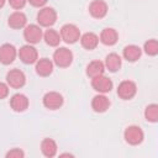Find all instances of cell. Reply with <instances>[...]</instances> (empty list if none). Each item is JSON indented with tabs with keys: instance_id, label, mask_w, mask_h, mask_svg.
Masks as SVG:
<instances>
[{
	"instance_id": "obj_3",
	"label": "cell",
	"mask_w": 158,
	"mask_h": 158,
	"mask_svg": "<svg viewBox=\"0 0 158 158\" xmlns=\"http://www.w3.org/2000/svg\"><path fill=\"white\" fill-rule=\"evenodd\" d=\"M60 38L67 43H75L80 38V31L75 25L67 23L60 28Z\"/></svg>"
},
{
	"instance_id": "obj_29",
	"label": "cell",
	"mask_w": 158,
	"mask_h": 158,
	"mask_svg": "<svg viewBox=\"0 0 158 158\" xmlns=\"http://www.w3.org/2000/svg\"><path fill=\"white\" fill-rule=\"evenodd\" d=\"M28 2L35 7H42L43 5H46L47 0H28Z\"/></svg>"
},
{
	"instance_id": "obj_24",
	"label": "cell",
	"mask_w": 158,
	"mask_h": 158,
	"mask_svg": "<svg viewBox=\"0 0 158 158\" xmlns=\"http://www.w3.org/2000/svg\"><path fill=\"white\" fill-rule=\"evenodd\" d=\"M144 117L151 122H157L158 121V105L157 104L148 105L144 110Z\"/></svg>"
},
{
	"instance_id": "obj_23",
	"label": "cell",
	"mask_w": 158,
	"mask_h": 158,
	"mask_svg": "<svg viewBox=\"0 0 158 158\" xmlns=\"http://www.w3.org/2000/svg\"><path fill=\"white\" fill-rule=\"evenodd\" d=\"M43 37H44L46 43H47L48 46H51V47L58 46L59 42H60V40H62V38H60V35H59L56 30H47V31L44 32Z\"/></svg>"
},
{
	"instance_id": "obj_7",
	"label": "cell",
	"mask_w": 158,
	"mask_h": 158,
	"mask_svg": "<svg viewBox=\"0 0 158 158\" xmlns=\"http://www.w3.org/2000/svg\"><path fill=\"white\" fill-rule=\"evenodd\" d=\"M91 85L94 88V90L101 93V94H105V93H109L111 89H112V81L111 79H109L105 75H98V77H94L91 79Z\"/></svg>"
},
{
	"instance_id": "obj_5",
	"label": "cell",
	"mask_w": 158,
	"mask_h": 158,
	"mask_svg": "<svg viewBox=\"0 0 158 158\" xmlns=\"http://www.w3.org/2000/svg\"><path fill=\"white\" fill-rule=\"evenodd\" d=\"M137 93V86L133 81L131 80H123L120 83L117 88V95L123 99V100H130L132 99Z\"/></svg>"
},
{
	"instance_id": "obj_25",
	"label": "cell",
	"mask_w": 158,
	"mask_h": 158,
	"mask_svg": "<svg viewBox=\"0 0 158 158\" xmlns=\"http://www.w3.org/2000/svg\"><path fill=\"white\" fill-rule=\"evenodd\" d=\"M144 52L148 56H156L158 53V42H157V40H148L144 43Z\"/></svg>"
},
{
	"instance_id": "obj_18",
	"label": "cell",
	"mask_w": 158,
	"mask_h": 158,
	"mask_svg": "<svg viewBox=\"0 0 158 158\" xmlns=\"http://www.w3.org/2000/svg\"><path fill=\"white\" fill-rule=\"evenodd\" d=\"M79 40H80L81 46H83L85 49H89V51L96 48V46H98V43H99V37H98L94 32H86V33H84Z\"/></svg>"
},
{
	"instance_id": "obj_14",
	"label": "cell",
	"mask_w": 158,
	"mask_h": 158,
	"mask_svg": "<svg viewBox=\"0 0 158 158\" xmlns=\"http://www.w3.org/2000/svg\"><path fill=\"white\" fill-rule=\"evenodd\" d=\"M110 106V100L102 95V94H99L93 98V101H91V107L95 112H105Z\"/></svg>"
},
{
	"instance_id": "obj_20",
	"label": "cell",
	"mask_w": 158,
	"mask_h": 158,
	"mask_svg": "<svg viewBox=\"0 0 158 158\" xmlns=\"http://www.w3.org/2000/svg\"><path fill=\"white\" fill-rule=\"evenodd\" d=\"M121 63H122L121 57H120L117 53H110V54H107L106 58H105V65H106V68H107L110 72H112V73L117 72V70L121 68Z\"/></svg>"
},
{
	"instance_id": "obj_27",
	"label": "cell",
	"mask_w": 158,
	"mask_h": 158,
	"mask_svg": "<svg viewBox=\"0 0 158 158\" xmlns=\"http://www.w3.org/2000/svg\"><path fill=\"white\" fill-rule=\"evenodd\" d=\"M26 1L27 0H9V4H10V6L12 9L20 10V9H22L26 5Z\"/></svg>"
},
{
	"instance_id": "obj_9",
	"label": "cell",
	"mask_w": 158,
	"mask_h": 158,
	"mask_svg": "<svg viewBox=\"0 0 158 158\" xmlns=\"http://www.w3.org/2000/svg\"><path fill=\"white\" fill-rule=\"evenodd\" d=\"M23 37L28 43H38L42 38V30L37 25H27L23 30Z\"/></svg>"
},
{
	"instance_id": "obj_26",
	"label": "cell",
	"mask_w": 158,
	"mask_h": 158,
	"mask_svg": "<svg viewBox=\"0 0 158 158\" xmlns=\"http://www.w3.org/2000/svg\"><path fill=\"white\" fill-rule=\"evenodd\" d=\"M25 154L20 148H12L6 153V158H22Z\"/></svg>"
},
{
	"instance_id": "obj_17",
	"label": "cell",
	"mask_w": 158,
	"mask_h": 158,
	"mask_svg": "<svg viewBox=\"0 0 158 158\" xmlns=\"http://www.w3.org/2000/svg\"><path fill=\"white\" fill-rule=\"evenodd\" d=\"M118 35L116 32V30L114 28H104L100 33V41L105 44V46H114L117 42Z\"/></svg>"
},
{
	"instance_id": "obj_1",
	"label": "cell",
	"mask_w": 158,
	"mask_h": 158,
	"mask_svg": "<svg viewBox=\"0 0 158 158\" xmlns=\"http://www.w3.org/2000/svg\"><path fill=\"white\" fill-rule=\"evenodd\" d=\"M53 62L56 63V65L60 67V68H65L69 67L73 62V53L70 49L65 48V47H60L58 48L54 54H53Z\"/></svg>"
},
{
	"instance_id": "obj_4",
	"label": "cell",
	"mask_w": 158,
	"mask_h": 158,
	"mask_svg": "<svg viewBox=\"0 0 158 158\" xmlns=\"http://www.w3.org/2000/svg\"><path fill=\"white\" fill-rule=\"evenodd\" d=\"M125 139L127 143L132 144V146H136V144H139L142 141H143V131L141 130V127L138 126H128L126 130H125Z\"/></svg>"
},
{
	"instance_id": "obj_22",
	"label": "cell",
	"mask_w": 158,
	"mask_h": 158,
	"mask_svg": "<svg viewBox=\"0 0 158 158\" xmlns=\"http://www.w3.org/2000/svg\"><path fill=\"white\" fill-rule=\"evenodd\" d=\"M104 70H105V65L100 60H93L86 67V74L90 78H94V77H98V75L104 74Z\"/></svg>"
},
{
	"instance_id": "obj_15",
	"label": "cell",
	"mask_w": 158,
	"mask_h": 158,
	"mask_svg": "<svg viewBox=\"0 0 158 158\" xmlns=\"http://www.w3.org/2000/svg\"><path fill=\"white\" fill-rule=\"evenodd\" d=\"M26 22H27L26 15L23 12H21V11L12 12L9 16V21H7V23H9V26L11 28H22V27H25Z\"/></svg>"
},
{
	"instance_id": "obj_28",
	"label": "cell",
	"mask_w": 158,
	"mask_h": 158,
	"mask_svg": "<svg viewBox=\"0 0 158 158\" xmlns=\"http://www.w3.org/2000/svg\"><path fill=\"white\" fill-rule=\"evenodd\" d=\"M7 94H9V86L5 83H1L0 81V99L6 98Z\"/></svg>"
},
{
	"instance_id": "obj_8",
	"label": "cell",
	"mask_w": 158,
	"mask_h": 158,
	"mask_svg": "<svg viewBox=\"0 0 158 158\" xmlns=\"http://www.w3.org/2000/svg\"><path fill=\"white\" fill-rule=\"evenodd\" d=\"M43 105L49 110H57L63 105V96L57 91H49L43 96Z\"/></svg>"
},
{
	"instance_id": "obj_30",
	"label": "cell",
	"mask_w": 158,
	"mask_h": 158,
	"mask_svg": "<svg viewBox=\"0 0 158 158\" xmlns=\"http://www.w3.org/2000/svg\"><path fill=\"white\" fill-rule=\"evenodd\" d=\"M4 5H5V0H0V9H1Z\"/></svg>"
},
{
	"instance_id": "obj_2",
	"label": "cell",
	"mask_w": 158,
	"mask_h": 158,
	"mask_svg": "<svg viewBox=\"0 0 158 158\" xmlns=\"http://www.w3.org/2000/svg\"><path fill=\"white\" fill-rule=\"evenodd\" d=\"M37 21L41 26L49 27L57 21V12L52 7H43L37 14Z\"/></svg>"
},
{
	"instance_id": "obj_16",
	"label": "cell",
	"mask_w": 158,
	"mask_h": 158,
	"mask_svg": "<svg viewBox=\"0 0 158 158\" xmlns=\"http://www.w3.org/2000/svg\"><path fill=\"white\" fill-rule=\"evenodd\" d=\"M36 72L41 77H48L53 72V63L48 58H42L36 62Z\"/></svg>"
},
{
	"instance_id": "obj_12",
	"label": "cell",
	"mask_w": 158,
	"mask_h": 158,
	"mask_svg": "<svg viewBox=\"0 0 158 158\" xmlns=\"http://www.w3.org/2000/svg\"><path fill=\"white\" fill-rule=\"evenodd\" d=\"M89 12L95 19H102L107 14V4L104 0H94L89 5Z\"/></svg>"
},
{
	"instance_id": "obj_11",
	"label": "cell",
	"mask_w": 158,
	"mask_h": 158,
	"mask_svg": "<svg viewBox=\"0 0 158 158\" xmlns=\"http://www.w3.org/2000/svg\"><path fill=\"white\" fill-rule=\"evenodd\" d=\"M16 48L10 44V43H5L0 47V62L2 64H10L14 62V59L16 58Z\"/></svg>"
},
{
	"instance_id": "obj_19",
	"label": "cell",
	"mask_w": 158,
	"mask_h": 158,
	"mask_svg": "<svg viewBox=\"0 0 158 158\" xmlns=\"http://www.w3.org/2000/svg\"><path fill=\"white\" fill-rule=\"evenodd\" d=\"M41 151L43 153V156L51 158L54 157L57 154V143L54 139L52 138H44L41 143Z\"/></svg>"
},
{
	"instance_id": "obj_13",
	"label": "cell",
	"mask_w": 158,
	"mask_h": 158,
	"mask_svg": "<svg viewBox=\"0 0 158 158\" xmlns=\"http://www.w3.org/2000/svg\"><path fill=\"white\" fill-rule=\"evenodd\" d=\"M11 109L16 112H22L28 107V99L23 94H15L10 99Z\"/></svg>"
},
{
	"instance_id": "obj_21",
	"label": "cell",
	"mask_w": 158,
	"mask_h": 158,
	"mask_svg": "<svg viewBox=\"0 0 158 158\" xmlns=\"http://www.w3.org/2000/svg\"><path fill=\"white\" fill-rule=\"evenodd\" d=\"M141 54H142V51L138 46L130 44V46H126L123 48V57L128 62H136L141 57Z\"/></svg>"
},
{
	"instance_id": "obj_6",
	"label": "cell",
	"mask_w": 158,
	"mask_h": 158,
	"mask_svg": "<svg viewBox=\"0 0 158 158\" xmlns=\"http://www.w3.org/2000/svg\"><path fill=\"white\" fill-rule=\"evenodd\" d=\"M6 81L10 86L19 89L21 86L25 85L26 83V75L22 70L20 69H11L7 74H6Z\"/></svg>"
},
{
	"instance_id": "obj_10",
	"label": "cell",
	"mask_w": 158,
	"mask_h": 158,
	"mask_svg": "<svg viewBox=\"0 0 158 158\" xmlns=\"http://www.w3.org/2000/svg\"><path fill=\"white\" fill-rule=\"evenodd\" d=\"M19 57L20 59L25 63V64H32L35 62H37V58H38V54H37V51L35 47L30 46V44H26V46H22L19 51Z\"/></svg>"
}]
</instances>
